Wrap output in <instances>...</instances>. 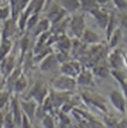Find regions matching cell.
I'll use <instances>...</instances> for the list:
<instances>
[{"label":"cell","instance_id":"cell-1","mask_svg":"<svg viewBox=\"0 0 127 128\" xmlns=\"http://www.w3.org/2000/svg\"><path fill=\"white\" fill-rule=\"evenodd\" d=\"M109 100L112 104V106L122 114H125L127 112V99L124 94L120 92L119 90H113L109 94Z\"/></svg>","mask_w":127,"mask_h":128},{"label":"cell","instance_id":"cell-2","mask_svg":"<svg viewBox=\"0 0 127 128\" xmlns=\"http://www.w3.org/2000/svg\"><path fill=\"white\" fill-rule=\"evenodd\" d=\"M76 80L70 76H61L59 78H57L54 82H53V86L56 90H61V92H68L76 88Z\"/></svg>","mask_w":127,"mask_h":128},{"label":"cell","instance_id":"cell-3","mask_svg":"<svg viewBox=\"0 0 127 128\" xmlns=\"http://www.w3.org/2000/svg\"><path fill=\"white\" fill-rule=\"evenodd\" d=\"M84 18L82 15H74L72 19H70V30L72 31L74 35L78 38H82L84 31L86 30V26H84Z\"/></svg>","mask_w":127,"mask_h":128},{"label":"cell","instance_id":"cell-4","mask_svg":"<svg viewBox=\"0 0 127 128\" xmlns=\"http://www.w3.org/2000/svg\"><path fill=\"white\" fill-rule=\"evenodd\" d=\"M90 14L94 17V19L96 20L97 24L105 30L106 26H107V23H108V20H109V14L103 10H101L99 7L94 9L92 11H90Z\"/></svg>","mask_w":127,"mask_h":128},{"label":"cell","instance_id":"cell-5","mask_svg":"<svg viewBox=\"0 0 127 128\" xmlns=\"http://www.w3.org/2000/svg\"><path fill=\"white\" fill-rule=\"evenodd\" d=\"M31 96H33L34 100H36L40 103L43 102L47 96V90H46L45 86L42 82H37L31 90Z\"/></svg>","mask_w":127,"mask_h":128},{"label":"cell","instance_id":"cell-6","mask_svg":"<svg viewBox=\"0 0 127 128\" xmlns=\"http://www.w3.org/2000/svg\"><path fill=\"white\" fill-rule=\"evenodd\" d=\"M62 72L66 76H70L74 78L80 72V66L76 62L64 63L62 66Z\"/></svg>","mask_w":127,"mask_h":128},{"label":"cell","instance_id":"cell-7","mask_svg":"<svg viewBox=\"0 0 127 128\" xmlns=\"http://www.w3.org/2000/svg\"><path fill=\"white\" fill-rule=\"evenodd\" d=\"M2 61V64H1V70H2V74L4 76H9L13 70H14V64H15V61H14V57L12 56H6Z\"/></svg>","mask_w":127,"mask_h":128},{"label":"cell","instance_id":"cell-8","mask_svg":"<svg viewBox=\"0 0 127 128\" xmlns=\"http://www.w3.org/2000/svg\"><path fill=\"white\" fill-rule=\"evenodd\" d=\"M21 106L25 112V114L32 119L36 115V110H37V105H36V100H25L21 102Z\"/></svg>","mask_w":127,"mask_h":128},{"label":"cell","instance_id":"cell-9","mask_svg":"<svg viewBox=\"0 0 127 128\" xmlns=\"http://www.w3.org/2000/svg\"><path fill=\"white\" fill-rule=\"evenodd\" d=\"M109 64L113 70H119L121 64H123V57L121 56L118 50H114L109 56Z\"/></svg>","mask_w":127,"mask_h":128},{"label":"cell","instance_id":"cell-10","mask_svg":"<svg viewBox=\"0 0 127 128\" xmlns=\"http://www.w3.org/2000/svg\"><path fill=\"white\" fill-rule=\"evenodd\" d=\"M118 24H119V21H118V19H117V16H116L114 13L109 14V20H108L107 26H106V28H105L107 39H109L110 36H111V34L118 28V26H117Z\"/></svg>","mask_w":127,"mask_h":128},{"label":"cell","instance_id":"cell-11","mask_svg":"<svg viewBox=\"0 0 127 128\" xmlns=\"http://www.w3.org/2000/svg\"><path fill=\"white\" fill-rule=\"evenodd\" d=\"M82 38L86 43H88V44H97L100 41V37L98 36V34L90 29H86L84 31Z\"/></svg>","mask_w":127,"mask_h":128},{"label":"cell","instance_id":"cell-12","mask_svg":"<svg viewBox=\"0 0 127 128\" xmlns=\"http://www.w3.org/2000/svg\"><path fill=\"white\" fill-rule=\"evenodd\" d=\"M92 82V74L90 70H80V72L78 74L76 84L82 86H88Z\"/></svg>","mask_w":127,"mask_h":128},{"label":"cell","instance_id":"cell-13","mask_svg":"<svg viewBox=\"0 0 127 128\" xmlns=\"http://www.w3.org/2000/svg\"><path fill=\"white\" fill-rule=\"evenodd\" d=\"M58 62V59L56 56H53V55H49V56H46V58L44 59V61L42 62L41 64V70H44V72H48V70H51L52 68H54L57 64Z\"/></svg>","mask_w":127,"mask_h":128},{"label":"cell","instance_id":"cell-14","mask_svg":"<svg viewBox=\"0 0 127 128\" xmlns=\"http://www.w3.org/2000/svg\"><path fill=\"white\" fill-rule=\"evenodd\" d=\"M64 15V9L63 7L53 8L49 13V20L52 21L53 23H57L63 19Z\"/></svg>","mask_w":127,"mask_h":128},{"label":"cell","instance_id":"cell-15","mask_svg":"<svg viewBox=\"0 0 127 128\" xmlns=\"http://www.w3.org/2000/svg\"><path fill=\"white\" fill-rule=\"evenodd\" d=\"M61 4L64 10L74 12L80 7V0H61Z\"/></svg>","mask_w":127,"mask_h":128},{"label":"cell","instance_id":"cell-16","mask_svg":"<svg viewBox=\"0 0 127 128\" xmlns=\"http://www.w3.org/2000/svg\"><path fill=\"white\" fill-rule=\"evenodd\" d=\"M12 116L14 118L15 123L20 125L21 120H22V114H21V111H20V105L18 104V101L15 100V99L12 101Z\"/></svg>","mask_w":127,"mask_h":128},{"label":"cell","instance_id":"cell-17","mask_svg":"<svg viewBox=\"0 0 127 128\" xmlns=\"http://www.w3.org/2000/svg\"><path fill=\"white\" fill-rule=\"evenodd\" d=\"M12 44L8 39H3V41L1 42L0 45V61L3 60L9 53V51L11 50Z\"/></svg>","mask_w":127,"mask_h":128},{"label":"cell","instance_id":"cell-18","mask_svg":"<svg viewBox=\"0 0 127 128\" xmlns=\"http://www.w3.org/2000/svg\"><path fill=\"white\" fill-rule=\"evenodd\" d=\"M27 84H28V82H27L26 78L23 76H20L16 80V82H14L13 88H14V90H15L16 92H23V90L26 88Z\"/></svg>","mask_w":127,"mask_h":128},{"label":"cell","instance_id":"cell-19","mask_svg":"<svg viewBox=\"0 0 127 128\" xmlns=\"http://www.w3.org/2000/svg\"><path fill=\"white\" fill-rule=\"evenodd\" d=\"M121 38H122V33H121V30H120L119 28H117L114 32L111 34L110 38L108 39L110 48H115V47L118 45V43L120 42Z\"/></svg>","mask_w":127,"mask_h":128},{"label":"cell","instance_id":"cell-20","mask_svg":"<svg viewBox=\"0 0 127 128\" xmlns=\"http://www.w3.org/2000/svg\"><path fill=\"white\" fill-rule=\"evenodd\" d=\"M80 7L84 10H88L90 12L98 7L96 0H80Z\"/></svg>","mask_w":127,"mask_h":128},{"label":"cell","instance_id":"cell-21","mask_svg":"<svg viewBox=\"0 0 127 128\" xmlns=\"http://www.w3.org/2000/svg\"><path fill=\"white\" fill-rule=\"evenodd\" d=\"M49 25H50V21L48 19H43L40 22H38L36 24V34H42L46 32L49 28Z\"/></svg>","mask_w":127,"mask_h":128},{"label":"cell","instance_id":"cell-22","mask_svg":"<svg viewBox=\"0 0 127 128\" xmlns=\"http://www.w3.org/2000/svg\"><path fill=\"white\" fill-rule=\"evenodd\" d=\"M13 32V22L11 20H6L3 29V39H7Z\"/></svg>","mask_w":127,"mask_h":128},{"label":"cell","instance_id":"cell-23","mask_svg":"<svg viewBox=\"0 0 127 128\" xmlns=\"http://www.w3.org/2000/svg\"><path fill=\"white\" fill-rule=\"evenodd\" d=\"M42 123H43V126L45 128H55L54 119L50 115H45L43 120H42Z\"/></svg>","mask_w":127,"mask_h":128},{"label":"cell","instance_id":"cell-24","mask_svg":"<svg viewBox=\"0 0 127 128\" xmlns=\"http://www.w3.org/2000/svg\"><path fill=\"white\" fill-rule=\"evenodd\" d=\"M94 72L96 76H99L101 78H104L108 74V70L103 66H97L94 68Z\"/></svg>","mask_w":127,"mask_h":128},{"label":"cell","instance_id":"cell-25","mask_svg":"<svg viewBox=\"0 0 127 128\" xmlns=\"http://www.w3.org/2000/svg\"><path fill=\"white\" fill-rule=\"evenodd\" d=\"M114 7L120 11L127 10V0H112Z\"/></svg>","mask_w":127,"mask_h":128},{"label":"cell","instance_id":"cell-26","mask_svg":"<svg viewBox=\"0 0 127 128\" xmlns=\"http://www.w3.org/2000/svg\"><path fill=\"white\" fill-rule=\"evenodd\" d=\"M3 125L5 126V128H14L15 121H14V118L12 116V113L11 114H8L3 119Z\"/></svg>","mask_w":127,"mask_h":128},{"label":"cell","instance_id":"cell-27","mask_svg":"<svg viewBox=\"0 0 127 128\" xmlns=\"http://www.w3.org/2000/svg\"><path fill=\"white\" fill-rule=\"evenodd\" d=\"M20 76V68H17V70H14L9 76H8V82L10 84H14V82H16V80Z\"/></svg>","mask_w":127,"mask_h":128},{"label":"cell","instance_id":"cell-28","mask_svg":"<svg viewBox=\"0 0 127 128\" xmlns=\"http://www.w3.org/2000/svg\"><path fill=\"white\" fill-rule=\"evenodd\" d=\"M59 46L61 47L62 50H68L70 47V41L66 38V37H62L59 39Z\"/></svg>","mask_w":127,"mask_h":128},{"label":"cell","instance_id":"cell-29","mask_svg":"<svg viewBox=\"0 0 127 128\" xmlns=\"http://www.w3.org/2000/svg\"><path fill=\"white\" fill-rule=\"evenodd\" d=\"M10 11H11V8L8 7V6L1 8V9H0V19H2V20H7L9 14H10Z\"/></svg>","mask_w":127,"mask_h":128},{"label":"cell","instance_id":"cell-30","mask_svg":"<svg viewBox=\"0 0 127 128\" xmlns=\"http://www.w3.org/2000/svg\"><path fill=\"white\" fill-rule=\"evenodd\" d=\"M9 99V92H0V108L3 107Z\"/></svg>","mask_w":127,"mask_h":128},{"label":"cell","instance_id":"cell-31","mask_svg":"<svg viewBox=\"0 0 127 128\" xmlns=\"http://www.w3.org/2000/svg\"><path fill=\"white\" fill-rule=\"evenodd\" d=\"M37 21H38V15L37 14H34L30 17H28V28L30 29L31 27H33L34 25L37 24Z\"/></svg>","mask_w":127,"mask_h":128},{"label":"cell","instance_id":"cell-32","mask_svg":"<svg viewBox=\"0 0 127 128\" xmlns=\"http://www.w3.org/2000/svg\"><path fill=\"white\" fill-rule=\"evenodd\" d=\"M21 123H22V127H23V128H31V124H30L29 117H28L26 114L22 115V120H21Z\"/></svg>","mask_w":127,"mask_h":128},{"label":"cell","instance_id":"cell-33","mask_svg":"<svg viewBox=\"0 0 127 128\" xmlns=\"http://www.w3.org/2000/svg\"><path fill=\"white\" fill-rule=\"evenodd\" d=\"M119 23H120V25L127 31V13H123V14H122V16L120 17Z\"/></svg>","mask_w":127,"mask_h":128},{"label":"cell","instance_id":"cell-34","mask_svg":"<svg viewBox=\"0 0 127 128\" xmlns=\"http://www.w3.org/2000/svg\"><path fill=\"white\" fill-rule=\"evenodd\" d=\"M92 125V128H104L100 123H98V122H96V121H94Z\"/></svg>","mask_w":127,"mask_h":128},{"label":"cell","instance_id":"cell-35","mask_svg":"<svg viewBox=\"0 0 127 128\" xmlns=\"http://www.w3.org/2000/svg\"><path fill=\"white\" fill-rule=\"evenodd\" d=\"M107 1H108V0H96V2H97L98 5H99V4H105Z\"/></svg>","mask_w":127,"mask_h":128},{"label":"cell","instance_id":"cell-36","mask_svg":"<svg viewBox=\"0 0 127 128\" xmlns=\"http://www.w3.org/2000/svg\"><path fill=\"white\" fill-rule=\"evenodd\" d=\"M3 82H4V80H3L2 74H0V88H2V86H3Z\"/></svg>","mask_w":127,"mask_h":128},{"label":"cell","instance_id":"cell-37","mask_svg":"<svg viewBox=\"0 0 127 128\" xmlns=\"http://www.w3.org/2000/svg\"><path fill=\"white\" fill-rule=\"evenodd\" d=\"M0 128H1V126H0Z\"/></svg>","mask_w":127,"mask_h":128}]
</instances>
